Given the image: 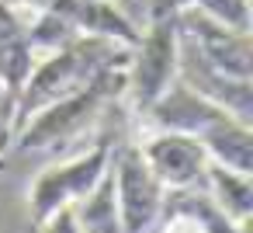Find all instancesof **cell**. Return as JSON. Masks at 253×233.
I'll return each instance as SVG.
<instances>
[{
	"mask_svg": "<svg viewBox=\"0 0 253 233\" xmlns=\"http://www.w3.org/2000/svg\"><path fill=\"white\" fill-rule=\"evenodd\" d=\"M128 46H118L111 39H97V35H77L73 42L45 53L35 59L25 87L18 91L14 101V132L45 105L77 94L80 87H87L101 70L108 66H122L128 63Z\"/></svg>",
	"mask_w": 253,
	"mask_h": 233,
	"instance_id": "1",
	"label": "cell"
},
{
	"mask_svg": "<svg viewBox=\"0 0 253 233\" xmlns=\"http://www.w3.org/2000/svg\"><path fill=\"white\" fill-rule=\"evenodd\" d=\"M128 129H132V118H128V112H125V101H115V105L101 115V129H97L90 150H84V153H77V157H70V160H63V164L45 167V171L32 181V188H28V216H32V226L45 223L52 212H59V209H66V205L80 202V198L101 181V174H104L108 164H111L115 146L128 136Z\"/></svg>",
	"mask_w": 253,
	"mask_h": 233,
	"instance_id": "2",
	"label": "cell"
},
{
	"mask_svg": "<svg viewBox=\"0 0 253 233\" xmlns=\"http://www.w3.org/2000/svg\"><path fill=\"white\" fill-rule=\"evenodd\" d=\"M125 66L128 63L108 66L77 94L59 98V101L45 105L42 112H35L11 136V150L14 153H35V150H63V146L77 143L94 122H101V115L115 101L125 98Z\"/></svg>",
	"mask_w": 253,
	"mask_h": 233,
	"instance_id": "3",
	"label": "cell"
},
{
	"mask_svg": "<svg viewBox=\"0 0 253 233\" xmlns=\"http://www.w3.org/2000/svg\"><path fill=\"white\" fill-rule=\"evenodd\" d=\"M177 53H180V32L177 14L146 21V32L128 53L125 66V112L128 118H139L177 77Z\"/></svg>",
	"mask_w": 253,
	"mask_h": 233,
	"instance_id": "4",
	"label": "cell"
},
{
	"mask_svg": "<svg viewBox=\"0 0 253 233\" xmlns=\"http://www.w3.org/2000/svg\"><path fill=\"white\" fill-rule=\"evenodd\" d=\"M111 181H115V205H118L122 233H149L163 219L167 188L142 160L132 132L111 153Z\"/></svg>",
	"mask_w": 253,
	"mask_h": 233,
	"instance_id": "5",
	"label": "cell"
},
{
	"mask_svg": "<svg viewBox=\"0 0 253 233\" xmlns=\"http://www.w3.org/2000/svg\"><path fill=\"white\" fill-rule=\"evenodd\" d=\"M177 32L215 70L232 73V77H253V32L229 28L194 7L177 14Z\"/></svg>",
	"mask_w": 253,
	"mask_h": 233,
	"instance_id": "6",
	"label": "cell"
},
{
	"mask_svg": "<svg viewBox=\"0 0 253 233\" xmlns=\"http://www.w3.org/2000/svg\"><path fill=\"white\" fill-rule=\"evenodd\" d=\"M135 143H139L142 160L149 164V171L160 177V184H163L167 191L205 184L208 153H205L201 139H194V136H187V132L153 129V132H139Z\"/></svg>",
	"mask_w": 253,
	"mask_h": 233,
	"instance_id": "7",
	"label": "cell"
},
{
	"mask_svg": "<svg viewBox=\"0 0 253 233\" xmlns=\"http://www.w3.org/2000/svg\"><path fill=\"white\" fill-rule=\"evenodd\" d=\"M177 77L191 91H198L201 98H208L211 105L225 108L232 118L253 125V77H232V73L215 70L184 39H180V53H177Z\"/></svg>",
	"mask_w": 253,
	"mask_h": 233,
	"instance_id": "8",
	"label": "cell"
},
{
	"mask_svg": "<svg viewBox=\"0 0 253 233\" xmlns=\"http://www.w3.org/2000/svg\"><path fill=\"white\" fill-rule=\"evenodd\" d=\"M52 11H59L80 35H97V39H111L118 46H135L142 28L122 11L118 0H52Z\"/></svg>",
	"mask_w": 253,
	"mask_h": 233,
	"instance_id": "9",
	"label": "cell"
},
{
	"mask_svg": "<svg viewBox=\"0 0 253 233\" xmlns=\"http://www.w3.org/2000/svg\"><path fill=\"white\" fill-rule=\"evenodd\" d=\"M32 66H35V53L28 46L25 18L0 4V80L18 94L25 87Z\"/></svg>",
	"mask_w": 253,
	"mask_h": 233,
	"instance_id": "10",
	"label": "cell"
},
{
	"mask_svg": "<svg viewBox=\"0 0 253 233\" xmlns=\"http://www.w3.org/2000/svg\"><path fill=\"white\" fill-rule=\"evenodd\" d=\"M201 146L211 164H222L239 174H253V125L229 118L215 125L208 136H201Z\"/></svg>",
	"mask_w": 253,
	"mask_h": 233,
	"instance_id": "11",
	"label": "cell"
},
{
	"mask_svg": "<svg viewBox=\"0 0 253 233\" xmlns=\"http://www.w3.org/2000/svg\"><path fill=\"white\" fill-rule=\"evenodd\" d=\"M205 188H208V195L222 205V212L232 223L246 226L253 219V181H250V174H239V171H229V167L208 160Z\"/></svg>",
	"mask_w": 253,
	"mask_h": 233,
	"instance_id": "12",
	"label": "cell"
},
{
	"mask_svg": "<svg viewBox=\"0 0 253 233\" xmlns=\"http://www.w3.org/2000/svg\"><path fill=\"white\" fill-rule=\"evenodd\" d=\"M163 212H184V216H191V219L201 226V233H246V226H250V223H246V226L232 223V219L222 212V205L208 195L205 184L167 191Z\"/></svg>",
	"mask_w": 253,
	"mask_h": 233,
	"instance_id": "13",
	"label": "cell"
},
{
	"mask_svg": "<svg viewBox=\"0 0 253 233\" xmlns=\"http://www.w3.org/2000/svg\"><path fill=\"white\" fill-rule=\"evenodd\" d=\"M73 216H77V223H80L84 233H122V219H118V205H115L111 164L101 174V181L80 202H73Z\"/></svg>",
	"mask_w": 253,
	"mask_h": 233,
	"instance_id": "14",
	"label": "cell"
},
{
	"mask_svg": "<svg viewBox=\"0 0 253 233\" xmlns=\"http://www.w3.org/2000/svg\"><path fill=\"white\" fill-rule=\"evenodd\" d=\"M14 101L18 94L0 80V153L11 150V136H14Z\"/></svg>",
	"mask_w": 253,
	"mask_h": 233,
	"instance_id": "15",
	"label": "cell"
},
{
	"mask_svg": "<svg viewBox=\"0 0 253 233\" xmlns=\"http://www.w3.org/2000/svg\"><path fill=\"white\" fill-rule=\"evenodd\" d=\"M35 233H84V230H80V223H77V216H73V205H66V209L52 212L45 223H39Z\"/></svg>",
	"mask_w": 253,
	"mask_h": 233,
	"instance_id": "16",
	"label": "cell"
},
{
	"mask_svg": "<svg viewBox=\"0 0 253 233\" xmlns=\"http://www.w3.org/2000/svg\"><path fill=\"white\" fill-rule=\"evenodd\" d=\"M149 233H201V226L191 216H184V212H163V219Z\"/></svg>",
	"mask_w": 253,
	"mask_h": 233,
	"instance_id": "17",
	"label": "cell"
},
{
	"mask_svg": "<svg viewBox=\"0 0 253 233\" xmlns=\"http://www.w3.org/2000/svg\"><path fill=\"white\" fill-rule=\"evenodd\" d=\"M0 4H4V7H11V11H18V14H35V11H45L49 4H52V0H0Z\"/></svg>",
	"mask_w": 253,
	"mask_h": 233,
	"instance_id": "18",
	"label": "cell"
},
{
	"mask_svg": "<svg viewBox=\"0 0 253 233\" xmlns=\"http://www.w3.org/2000/svg\"><path fill=\"white\" fill-rule=\"evenodd\" d=\"M7 167V153H0V171H4Z\"/></svg>",
	"mask_w": 253,
	"mask_h": 233,
	"instance_id": "19",
	"label": "cell"
},
{
	"mask_svg": "<svg viewBox=\"0 0 253 233\" xmlns=\"http://www.w3.org/2000/svg\"><path fill=\"white\" fill-rule=\"evenodd\" d=\"M118 4H122V0H118Z\"/></svg>",
	"mask_w": 253,
	"mask_h": 233,
	"instance_id": "20",
	"label": "cell"
}]
</instances>
